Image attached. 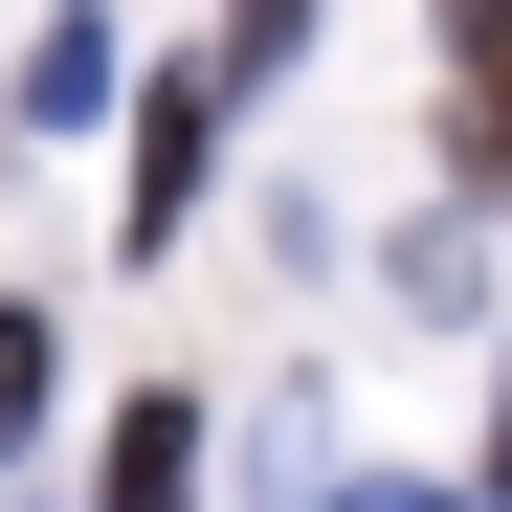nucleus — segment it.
Here are the masks:
<instances>
[{
	"mask_svg": "<svg viewBox=\"0 0 512 512\" xmlns=\"http://www.w3.org/2000/svg\"><path fill=\"white\" fill-rule=\"evenodd\" d=\"M490 490H512V423H490Z\"/></svg>",
	"mask_w": 512,
	"mask_h": 512,
	"instance_id": "nucleus-6",
	"label": "nucleus"
},
{
	"mask_svg": "<svg viewBox=\"0 0 512 512\" xmlns=\"http://www.w3.org/2000/svg\"><path fill=\"white\" fill-rule=\"evenodd\" d=\"M334 512H468V490H401V468H379V490H334Z\"/></svg>",
	"mask_w": 512,
	"mask_h": 512,
	"instance_id": "nucleus-5",
	"label": "nucleus"
},
{
	"mask_svg": "<svg viewBox=\"0 0 512 512\" xmlns=\"http://www.w3.org/2000/svg\"><path fill=\"white\" fill-rule=\"evenodd\" d=\"M179 490H201V401H134L112 468H90V512H179Z\"/></svg>",
	"mask_w": 512,
	"mask_h": 512,
	"instance_id": "nucleus-1",
	"label": "nucleus"
},
{
	"mask_svg": "<svg viewBox=\"0 0 512 512\" xmlns=\"http://www.w3.org/2000/svg\"><path fill=\"white\" fill-rule=\"evenodd\" d=\"M201 134H223L201 90H156V112H134V245H156V223H201Z\"/></svg>",
	"mask_w": 512,
	"mask_h": 512,
	"instance_id": "nucleus-2",
	"label": "nucleus"
},
{
	"mask_svg": "<svg viewBox=\"0 0 512 512\" xmlns=\"http://www.w3.org/2000/svg\"><path fill=\"white\" fill-rule=\"evenodd\" d=\"M45 423V312H0V446Z\"/></svg>",
	"mask_w": 512,
	"mask_h": 512,
	"instance_id": "nucleus-4",
	"label": "nucleus"
},
{
	"mask_svg": "<svg viewBox=\"0 0 512 512\" xmlns=\"http://www.w3.org/2000/svg\"><path fill=\"white\" fill-rule=\"evenodd\" d=\"M67 112H112V23H90V0L23 45V134H67Z\"/></svg>",
	"mask_w": 512,
	"mask_h": 512,
	"instance_id": "nucleus-3",
	"label": "nucleus"
}]
</instances>
